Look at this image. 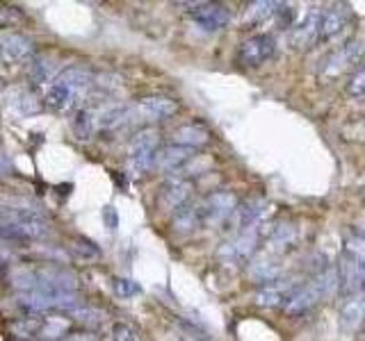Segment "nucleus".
<instances>
[{"label": "nucleus", "instance_id": "1", "mask_svg": "<svg viewBox=\"0 0 365 341\" xmlns=\"http://www.w3.org/2000/svg\"><path fill=\"white\" fill-rule=\"evenodd\" d=\"M94 85V76L89 68L83 66H66L59 71L53 85H48L46 105L55 112H71L83 109L85 98Z\"/></svg>", "mask_w": 365, "mask_h": 341}, {"label": "nucleus", "instance_id": "2", "mask_svg": "<svg viewBox=\"0 0 365 341\" xmlns=\"http://www.w3.org/2000/svg\"><path fill=\"white\" fill-rule=\"evenodd\" d=\"M48 237V221L33 210L0 212V239L3 241H42Z\"/></svg>", "mask_w": 365, "mask_h": 341}, {"label": "nucleus", "instance_id": "3", "mask_svg": "<svg viewBox=\"0 0 365 341\" xmlns=\"http://www.w3.org/2000/svg\"><path fill=\"white\" fill-rule=\"evenodd\" d=\"M160 152V134L156 130H139L128 146V171L133 175L146 173L156 167V157Z\"/></svg>", "mask_w": 365, "mask_h": 341}, {"label": "nucleus", "instance_id": "4", "mask_svg": "<svg viewBox=\"0 0 365 341\" xmlns=\"http://www.w3.org/2000/svg\"><path fill=\"white\" fill-rule=\"evenodd\" d=\"M238 210V198L233 191H212L199 205L201 225H221Z\"/></svg>", "mask_w": 365, "mask_h": 341}, {"label": "nucleus", "instance_id": "5", "mask_svg": "<svg viewBox=\"0 0 365 341\" xmlns=\"http://www.w3.org/2000/svg\"><path fill=\"white\" fill-rule=\"evenodd\" d=\"M274 53H277V39H274V35L260 32L242 41L238 50V61L247 68H256L270 61Z\"/></svg>", "mask_w": 365, "mask_h": 341}, {"label": "nucleus", "instance_id": "6", "mask_svg": "<svg viewBox=\"0 0 365 341\" xmlns=\"http://www.w3.org/2000/svg\"><path fill=\"white\" fill-rule=\"evenodd\" d=\"M258 230L260 227H249V230L236 232V237H231L228 241L221 244V248L217 251V257L221 262H228V264L247 262L258 246Z\"/></svg>", "mask_w": 365, "mask_h": 341}, {"label": "nucleus", "instance_id": "7", "mask_svg": "<svg viewBox=\"0 0 365 341\" xmlns=\"http://www.w3.org/2000/svg\"><path fill=\"white\" fill-rule=\"evenodd\" d=\"M322 16L324 12L320 7H311L306 14L301 16V20H297L290 30V46L303 50L311 44H315L320 39V30H322Z\"/></svg>", "mask_w": 365, "mask_h": 341}, {"label": "nucleus", "instance_id": "8", "mask_svg": "<svg viewBox=\"0 0 365 341\" xmlns=\"http://www.w3.org/2000/svg\"><path fill=\"white\" fill-rule=\"evenodd\" d=\"M178 109V102L169 96H146L137 100L133 105V121H165L169 116H174Z\"/></svg>", "mask_w": 365, "mask_h": 341}, {"label": "nucleus", "instance_id": "9", "mask_svg": "<svg viewBox=\"0 0 365 341\" xmlns=\"http://www.w3.org/2000/svg\"><path fill=\"white\" fill-rule=\"evenodd\" d=\"M363 55H365L363 41H357V39L347 41V44L336 48L327 57V61H324V66H322V73L327 78H336V76L342 73V71H347V68H352L354 64H357V61H361Z\"/></svg>", "mask_w": 365, "mask_h": 341}, {"label": "nucleus", "instance_id": "10", "mask_svg": "<svg viewBox=\"0 0 365 341\" xmlns=\"http://www.w3.org/2000/svg\"><path fill=\"white\" fill-rule=\"evenodd\" d=\"M190 16L204 32H219L221 28L228 25L231 9L221 3H197Z\"/></svg>", "mask_w": 365, "mask_h": 341}, {"label": "nucleus", "instance_id": "11", "mask_svg": "<svg viewBox=\"0 0 365 341\" xmlns=\"http://www.w3.org/2000/svg\"><path fill=\"white\" fill-rule=\"evenodd\" d=\"M297 292V282L290 277H279V280L260 285V289L253 296V301L260 307H286L292 294Z\"/></svg>", "mask_w": 365, "mask_h": 341}, {"label": "nucleus", "instance_id": "12", "mask_svg": "<svg viewBox=\"0 0 365 341\" xmlns=\"http://www.w3.org/2000/svg\"><path fill=\"white\" fill-rule=\"evenodd\" d=\"M192 193V182L185 178H169L158 191V205L162 212L174 214L178 212L182 205H187Z\"/></svg>", "mask_w": 365, "mask_h": 341}, {"label": "nucleus", "instance_id": "13", "mask_svg": "<svg viewBox=\"0 0 365 341\" xmlns=\"http://www.w3.org/2000/svg\"><path fill=\"white\" fill-rule=\"evenodd\" d=\"M297 239H299V227L292 221H281L277 227H272V232L265 241V251L270 255L281 257L295 248Z\"/></svg>", "mask_w": 365, "mask_h": 341}, {"label": "nucleus", "instance_id": "14", "mask_svg": "<svg viewBox=\"0 0 365 341\" xmlns=\"http://www.w3.org/2000/svg\"><path fill=\"white\" fill-rule=\"evenodd\" d=\"M0 55L7 61H28L35 57V41L21 32L3 35L0 37Z\"/></svg>", "mask_w": 365, "mask_h": 341}, {"label": "nucleus", "instance_id": "15", "mask_svg": "<svg viewBox=\"0 0 365 341\" xmlns=\"http://www.w3.org/2000/svg\"><path fill=\"white\" fill-rule=\"evenodd\" d=\"M265 214H267V203H265V198H258V196L238 205L236 214H233L238 232L249 230V227H258V223L262 221V216Z\"/></svg>", "mask_w": 365, "mask_h": 341}, {"label": "nucleus", "instance_id": "16", "mask_svg": "<svg viewBox=\"0 0 365 341\" xmlns=\"http://www.w3.org/2000/svg\"><path fill=\"white\" fill-rule=\"evenodd\" d=\"M69 335H71V318H64L62 314L39 316L35 339H39V341H64Z\"/></svg>", "mask_w": 365, "mask_h": 341}, {"label": "nucleus", "instance_id": "17", "mask_svg": "<svg viewBox=\"0 0 365 341\" xmlns=\"http://www.w3.org/2000/svg\"><path fill=\"white\" fill-rule=\"evenodd\" d=\"M192 152H195L192 148L178 146V143H171V146L162 148V150L158 152V157H156V169H158L160 173H165V175L176 173V171H180V169L185 167V164L192 160Z\"/></svg>", "mask_w": 365, "mask_h": 341}, {"label": "nucleus", "instance_id": "18", "mask_svg": "<svg viewBox=\"0 0 365 341\" xmlns=\"http://www.w3.org/2000/svg\"><path fill=\"white\" fill-rule=\"evenodd\" d=\"M249 277L253 282H262V285H267V282H274V280H279L281 277V260L277 255H260L256 257L251 264H249Z\"/></svg>", "mask_w": 365, "mask_h": 341}, {"label": "nucleus", "instance_id": "19", "mask_svg": "<svg viewBox=\"0 0 365 341\" xmlns=\"http://www.w3.org/2000/svg\"><path fill=\"white\" fill-rule=\"evenodd\" d=\"M365 321V294H357L344 298L340 309V325L347 333H357Z\"/></svg>", "mask_w": 365, "mask_h": 341}, {"label": "nucleus", "instance_id": "20", "mask_svg": "<svg viewBox=\"0 0 365 341\" xmlns=\"http://www.w3.org/2000/svg\"><path fill=\"white\" fill-rule=\"evenodd\" d=\"M133 121V105H108L96 109L98 130H117Z\"/></svg>", "mask_w": 365, "mask_h": 341}, {"label": "nucleus", "instance_id": "21", "mask_svg": "<svg viewBox=\"0 0 365 341\" xmlns=\"http://www.w3.org/2000/svg\"><path fill=\"white\" fill-rule=\"evenodd\" d=\"M349 23V12L344 5H336L324 12L322 16V30H320V41H331L336 39Z\"/></svg>", "mask_w": 365, "mask_h": 341}, {"label": "nucleus", "instance_id": "22", "mask_svg": "<svg viewBox=\"0 0 365 341\" xmlns=\"http://www.w3.org/2000/svg\"><path fill=\"white\" fill-rule=\"evenodd\" d=\"M171 139L178 146H185V148H199V146H206L210 141V132L206 126H201V123H185V126H180L174 130L171 134Z\"/></svg>", "mask_w": 365, "mask_h": 341}, {"label": "nucleus", "instance_id": "23", "mask_svg": "<svg viewBox=\"0 0 365 341\" xmlns=\"http://www.w3.org/2000/svg\"><path fill=\"white\" fill-rule=\"evenodd\" d=\"M201 225V214H199V205L187 203L182 205L178 212L171 214V227H174L176 234H192Z\"/></svg>", "mask_w": 365, "mask_h": 341}, {"label": "nucleus", "instance_id": "24", "mask_svg": "<svg viewBox=\"0 0 365 341\" xmlns=\"http://www.w3.org/2000/svg\"><path fill=\"white\" fill-rule=\"evenodd\" d=\"M59 76V71L55 66V59L48 55H35L33 64H30V80L35 85H53L55 78Z\"/></svg>", "mask_w": 365, "mask_h": 341}, {"label": "nucleus", "instance_id": "25", "mask_svg": "<svg viewBox=\"0 0 365 341\" xmlns=\"http://www.w3.org/2000/svg\"><path fill=\"white\" fill-rule=\"evenodd\" d=\"M74 132L78 139H91L94 137V132H98V126H96V109L94 107H83L76 112L74 116Z\"/></svg>", "mask_w": 365, "mask_h": 341}, {"label": "nucleus", "instance_id": "26", "mask_svg": "<svg viewBox=\"0 0 365 341\" xmlns=\"http://www.w3.org/2000/svg\"><path fill=\"white\" fill-rule=\"evenodd\" d=\"M281 3H270V0H262V3H251L249 9H247V23H262V20H267L270 16H274L279 12Z\"/></svg>", "mask_w": 365, "mask_h": 341}, {"label": "nucleus", "instance_id": "27", "mask_svg": "<svg viewBox=\"0 0 365 341\" xmlns=\"http://www.w3.org/2000/svg\"><path fill=\"white\" fill-rule=\"evenodd\" d=\"M71 316L76 318V321H80L83 325H98V323H103V318H105V314L100 312V309H96V307H89V305H83L80 303L74 312H71Z\"/></svg>", "mask_w": 365, "mask_h": 341}, {"label": "nucleus", "instance_id": "28", "mask_svg": "<svg viewBox=\"0 0 365 341\" xmlns=\"http://www.w3.org/2000/svg\"><path fill=\"white\" fill-rule=\"evenodd\" d=\"M344 253L365 266V234H352L344 241Z\"/></svg>", "mask_w": 365, "mask_h": 341}, {"label": "nucleus", "instance_id": "29", "mask_svg": "<svg viewBox=\"0 0 365 341\" xmlns=\"http://www.w3.org/2000/svg\"><path fill=\"white\" fill-rule=\"evenodd\" d=\"M74 253L80 257V260H98L100 248L91 239H87V237H78L76 244H74Z\"/></svg>", "mask_w": 365, "mask_h": 341}, {"label": "nucleus", "instance_id": "30", "mask_svg": "<svg viewBox=\"0 0 365 341\" xmlns=\"http://www.w3.org/2000/svg\"><path fill=\"white\" fill-rule=\"evenodd\" d=\"M112 292L119 298H133L141 292V289L135 280H128V277H112Z\"/></svg>", "mask_w": 365, "mask_h": 341}, {"label": "nucleus", "instance_id": "31", "mask_svg": "<svg viewBox=\"0 0 365 341\" xmlns=\"http://www.w3.org/2000/svg\"><path fill=\"white\" fill-rule=\"evenodd\" d=\"M110 339L112 341H137V333L128 323H115L110 330Z\"/></svg>", "mask_w": 365, "mask_h": 341}, {"label": "nucleus", "instance_id": "32", "mask_svg": "<svg viewBox=\"0 0 365 341\" xmlns=\"http://www.w3.org/2000/svg\"><path fill=\"white\" fill-rule=\"evenodd\" d=\"M347 91L352 96H365V66H361L357 73L352 76L349 85H347Z\"/></svg>", "mask_w": 365, "mask_h": 341}, {"label": "nucleus", "instance_id": "33", "mask_svg": "<svg viewBox=\"0 0 365 341\" xmlns=\"http://www.w3.org/2000/svg\"><path fill=\"white\" fill-rule=\"evenodd\" d=\"M14 171V167H12V162H9V157L7 155H0V178H5V175H9Z\"/></svg>", "mask_w": 365, "mask_h": 341}, {"label": "nucleus", "instance_id": "34", "mask_svg": "<svg viewBox=\"0 0 365 341\" xmlns=\"http://www.w3.org/2000/svg\"><path fill=\"white\" fill-rule=\"evenodd\" d=\"M64 341H98V337H94L91 333H74V335H69Z\"/></svg>", "mask_w": 365, "mask_h": 341}, {"label": "nucleus", "instance_id": "35", "mask_svg": "<svg viewBox=\"0 0 365 341\" xmlns=\"http://www.w3.org/2000/svg\"><path fill=\"white\" fill-rule=\"evenodd\" d=\"M105 223L110 230H117V212L112 208H105Z\"/></svg>", "mask_w": 365, "mask_h": 341}, {"label": "nucleus", "instance_id": "36", "mask_svg": "<svg viewBox=\"0 0 365 341\" xmlns=\"http://www.w3.org/2000/svg\"><path fill=\"white\" fill-rule=\"evenodd\" d=\"M25 341H39V339H25Z\"/></svg>", "mask_w": 365, "mask_h": 341}]
</instances>
